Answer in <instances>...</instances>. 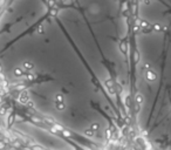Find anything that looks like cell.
Listing matches in <instances>:
<instances>
[{"instance_id": "6da1fadb", "label": "cell", "mask_w": 171, "mask_h": 150, "mask_svg": "<svg viewBox=\"0 0 171 150\" xmlns=\"http://www.w3.org/2000/svg\"><path fill=\"white\" fill-rule=\"evenodd\" d=\"M127 35L121 0H11L0 15V62L40 115L96 135L119 110Z\"/></svg>"}]
</instances>
